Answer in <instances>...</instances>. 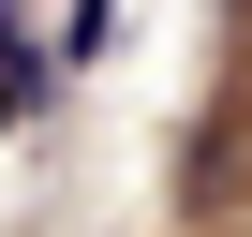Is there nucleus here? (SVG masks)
Returning <instances> with one entry per match:
<instances>
[{"label": "nucleus", "mask_w": 252, "mask_h": 237, "mask_svg": "<svg viewBox=\"0 0 252 237\" xmlns=\"http://www.w3.org/2000/svg\"><path fill=\"white\" fill-rule=\"evenodd\" d=\"M0 118H30V89H15V74H0Z\"/></svg>", "instance_id": "obj_3"}, {"label": "nucleus", "mask_w": 252, "mask_h": 237, "mask_svg": "<svg viewBox=\"0 0 252 237\" xmlns=\"http://www.w3.org/2000/svg\"><path fill=\"white\" fill-rule=\"evenodd\" d=\"M0 59H15V89H30V104H45V89H60V59H45V45H30V0H0Z\"/></svg>", "instance_id": "obj_1"}, {"label": "nucleus", "mask_w": 252, "mask_h": 237, "mask_svg": "<svg viewBox=\"0 0 252 237\" xmlns=\"http://www.w3.org/2000/svg\"><path fill=\"white\" fill-rule=\"evenodd\" d=\"M119 45V0H74V15H60V59H104Z\"/></svg>", "instance_id": "obj_2"}]
</instances>
